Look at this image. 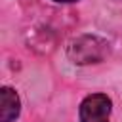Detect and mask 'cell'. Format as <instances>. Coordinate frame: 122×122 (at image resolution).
Instances as JSON below:
<instances>
[{
    "label": "cell",
    "instance_id": "cell-1",
    "mask_svg": "<svg viewBox=\"0 0 122 122\" xmlns=\"http://www.w3.org/2000/svg\"><path fill=\"white\" fill-rule=\"evenodd\" d=\"M69 59L76 65H90V63H99L109 55V42L99 38V36H80L71 42L69 50Z\"/></svg>",
    "mask_w": 122,
    "mask_h": 122
},
{
    "label": "cell",
    "instance_id": "cell-2",
    "mask_svg": "<svg viewBox=\"0 0 122 122\" xmlns=\"http://www.w3.org/2000/svg\"><path fill=\"white\" fill-rule=\"evenodd\" d=\"M111 99L105 93H92L80 105V122H109Z\"/></svg>",
    "mask_w": 122,
    "mask_h": 122
},
{
    "label": "cell",
    "instance_id": "cell-3",
    "mask_svg": "<svg viewBox=\"0 0 122 122\" xmlns=\"http://www.w3.org/2000/svg\"><path fill=\"white\" fill-rule=\"evenodd\" d=\"M2 107H0V120L2 122H13L19 116V97L11 88H2L0 92Z\"/></svg>",
    "mask_w": 122,
    "mask_h": 122
},
{
    "label": "cell",
    "instance_id": "cell-4",
    "mask_svg": "<svg viewBox=\"0 0 122 122\" xmlns=\"http://www.w3.org/2000/svg\"><path fill=\"white\" fill-rule=\"evenodd\" d=\"M53 2H61V4H69V2H76V0H53Z\"/></svg>",
    "mask_w": 122,
    "mask_h": 122
}]
</instances>
